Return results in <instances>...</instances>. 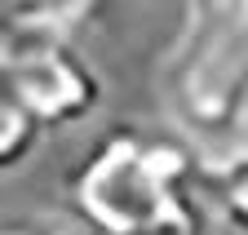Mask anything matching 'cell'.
<instances>
[{"label": "cell", "mask_w": 248, "mask_h": 235, "mask_svg": "<svg viewBox=\"0 0 248 235\" xmlns=\"http://www.w3.org/2000/svg\"><path fill=\"white\" fill-rule=\"evenodd\" d=\"M102 14V0H0V36L76 40Z\"/></svg>", "instance_id": "4"}, {"label": "cell", "mask_w": 248, "mask_h": 235, "mask_svg": "<svg viewBox=\"0 0 248 235\" xmlns=\"http://www.w3.org/2000/svg\"><path fill=\"white\" fill-rule=\"evenodd\" d=\"M208 204L231 235H248V142L208 160Z\"/></svg>", "instance_id": "5"}, {"label": "cell", "mask_w": 248, "mask_h": 235, "mask_svg": "<svg viewBox=\"0 0 248 235\" xmlns=\"http://www.w3.org/2000/svg\"><path fill=\"white\" fill-rule=\"evenodd\" d=\"M0 235H93L76 213H9L0 222Z\"/></svg>", "instance_id": "7"}, {"label": "cell", "mask_w": 248, "mask_h": 235, "mask_svg": "<svg viewBox=\"0 0 248 235\" xmlns=\"http://www.w3.org/2000/svg\"><path fill=\"white\" fill-rule=\"evenodd\" d=\"M0 98L27 107L45 133L84 125L102 107V71L80 53L76 40L58 36H0Z\"/></svg>", "instance_id": "3"}, {"label": "cell", "mask_w": 248, "mask_h": 235, "mask_svg": "<svg viewBox=\"0 0 248 235\" xmlns=\"http://www.w3.org/2000/svg\"><path fill=\"white\" fill-rule=\"evenodd\" d=\"M155 84L177 133L200 151H235L248 133V0H182Z\"/></svg>", "instance_id": "2"}, {"label": "cell", "mask_w": 248, "mask_h": 235, "mask_svg": "<svg viewBox=\"0 0 248 235\" xmlns=\"http://www.w3.org/2000/svg\"><path fill=\"white\" fill-rule=\"evenodd\" d=\"M45 138H49L45 125H40L27 107L0 98V169H5V173L22 169L31 156H36V146H40Z\"/></svg>", "instance_id": "6"}, {"label": "cell", "mask_w": 248, "mask_h": 235, "mask_svg": "<svg viewBox=\"0 0 248 235\" xmlns=\"http://www.w3.org/2000/svg\"><path fill=\"white\" fill-rule=\"evenodd\" d=\"M67 209L93 235H204L208 160L177 129L115 125L71 164Z\"/></svg>", "instance_id": "1"}]
</instances>
